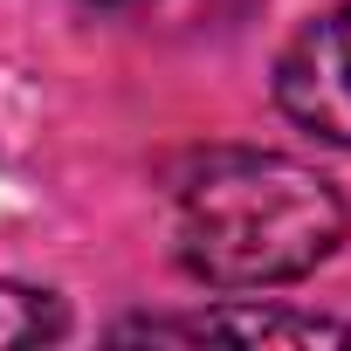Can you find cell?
<instances>
[{
  "label": "cell",
  "instance_id": "cell-1",
  "mask_svg": "<svg viewBox=\"0 0 351 351\" xmlns=\"http://www.w3.org/2000/svg\"><path fill=\"white\" fill-rule=\"evenodd\" d=\"M180 262L207 289H276L344 241V200L282 152H214L180 186Z\"/></svg>",
  "mask_w": 351,
  "mask_h": 351
},
{
  "label": "cell",
  "instance_id": "cell-2",
  "mask_svg": "<svg viewBox=\"0 0 351 351\" xmlns=\"http://www.w3.org/2000/svg\"><path fill=\"white\" fill-rule=\"evenodd\" d=\"M276 104L324 145H351V8H330L276 56Z\"/></svg>",
  "mask_w": 351,
  "mask_h": 351
},
{
  "label": "cell",
  "instance_id": "cell-3",
  "mask_svg": "<svg viewBox=\"0 0 351 351\" xmlns=\"http://www.w3.org/2000/svg\"><path fill=\"white\" fill-rule=\"evenodd\" d=\"M110 337H145V344H207V337H234V344H351V324L337 317H310V310H262V303H234V310H193V317H131Z\"/></svg>",
  "mask_w": 351,
  "mask_h": 351
},
{
  "label": "cell",
  "instance_id": "cell-4",
  "mask_svg": "<svg viewBox=\"0 0 351 351\" xmlns=\"http://www.w3.org/2000/svg\"><path fill=\"white\" fill-rule=\"evenodd\" d=\"M56 337H69L62 296L28 289V282H0V351L8 344H56Z\"/></svg>",
  "mask_w": 351,
  "mask_h": 351
},
{
  "label": "cell",
  "instance_id": "cell-5",
  "mask_svg": "<svg viewBox=\"0 0 351 351\" xmlns=\"http://www.w3.org/2000/svg\"><path fill=\"white\" fill-rule=\"evenodd\" d=\"M90 8H138V0H90Z\"/></svg>",
  "mask_w": 351,
  "mask_h": 351
}]
</instances>
